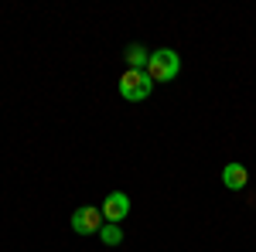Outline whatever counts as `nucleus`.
Masks as SVG:
<instances>
[{"label":"nucleus","instance_id":"obj_1","mask_svg":"<svg viewBox=\"0 0 256 252\" xmlns=\"http://www.w3.org/2000/svg\"><path fill=\"white\" fill-rule=\"evenodd\" d=\"M178 72H181V58H178V51H171V48H158V51H150V61H147V75H150V82H171Z\"/></svg>","mask_w":256,"mask_h":252},{"label":"nucleus","instance_id":"obj_2","mask_svg":"<svg viewBox=\"0 0 256 252\" xmlns=\"http://www.w3.org/2000/svg\"><path fill=\"white\" fill-rule=\"evenodd\" d=\"M150 89H154V82H150L147 72L126 68V72L120 75V96L126 99V102H144V99L150 96Z\"/></svg>","mask_w":256,"mask_h":252},{"label":"nucleus","instance_id":"obj_3","mask_svg":"<svg viewBox=\"0 0 256 252\" xmlns=\"http://www.w3.org/2000/svg\"><path fill=\"white\" fill-rule=\"evenodd\" d=\"M102 225H106V218H102V212L92 208V205H82V208H76V215H72V232H79V235H99Z\"/></svg>","mask_w":256,"mask_h":252},{"label":"nucleus","instance_id":"obj_4","mask_svg":"<svg viewBox=\"0 0 256 252\" xmlns=\"http://www.w3.org/2000/svg\"><path fill=\"white\" fill-rule=\"evenodd\" d=\"M99 212H102V218H106L110 225H120V222L130 215V198H126L123 191L106 194V201H102V208H99Z\"/></svg>","mask_w":256,"mask_h":252},{"label":"nucleus","instance_id":"obj_5","mask_svg":"<svg viewBox=\"0 0 256 252\" xmlns=\"http://www.w3.org/2000/svg\"><path fill=\"white\" fill-rule=\"evenodd\" d=\"M246 181H250V171H246L242 164H226V171H222V184H226L229 191H242Z\"/></svg>","mask_w":256,"mask_h":252},{"label":"nucleus","instance_id":"obj_6","mask_svg":"<svg viewBox=\"0 0 256 252\" xmlns=\"http://www.w3.org/2000/svg\"><path fill=\"white\" fill-rule=\"evenodd\" d=\"M123 58H126V65H130V68H137V72H147V61H150V55H147V48H140V44H130Z\"/></svg>","mask_w":256,"mask_h":252},{"label":"nucleus","instance_id":"obj_7","mask_svg":"<svg viewBox=\"0 0 256 252\" xmlns=\"http://www.w3.org/2000/svg\"><path fill=\"white\" fill-rule=\"evenodd\" d=\"M99 239H102L106 246H120V242H123V229H120V225H110V222H106V225L99 229Z\"/></svg>","mask_w":256,"mask_h":252}]
</instances>
